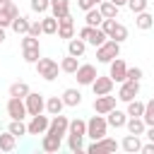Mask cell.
Here are the masks:
<instances>
[{
    "label": "cell",
    "instance_id": "6da1fadb",
    "mask_svg": "<svg viewBox=\"0 0 154 154\" xmlns=\"http://www.w3.org/2000/svg\"><path fill=\"white\" fill-rule=\"evenodd\" d=\"M36 75L41 77V79H46V82H53L55 77H58V72H60V63L58 60H53V58H38L36 63Z\"/></svg>",
    "mask_w": 154,
    "mask_h": 154
},
{
    "label": "cell",
    "instance_id": "7a4b0ae2",
    "mask_svg": "<svg viewBox=\"0 0 154 154\" xmlns=\"http://www.w3.org/2000/svg\"><path fill=\"white\" fill-rule=\"evenodd\" d=\"M106 130H108V123H106V116L96 113L87 120V135L84 137H91V140H101L106 137Z\"/></svg>",
    "mask_w": 154,
    "mask_h": 154
},
{
    "label": "cell",
    "instance_id": "3957f363",
    "mask_svg": "<svg viewBox=\"0 0 154 154\" xmlns=\"http://www.w3.org/2000/svg\"><path fill=\"white\" fill-rule=\"evenodd\" d=\"M118 55H120V43L113 38H106L101 46H96V60L99 63H111Z\"/></svg>",
    "mask_w": 154,
    "mask_h": 154
},
{
    "label": "cell",
    "instance_id": "277c9868",
    "mask_svg": "<svg viewBox=\"0 0 154 154\" xmlns=\"http://www.w3.org/2000/svg\"><path fill=\"white\" fill-rule=\"evenodd\" d=\"M96 67L91 65V63H79V67L75 70V79H77V84L79 87H91V82L96 79Z\"/></svg>",
    "mask_w": 154,
    "mask_h": 154
},
{
    "label": "cell",
    "instance_id": "5b68a950",
    "mask_svg": "<svg viewBox=\"0 0 154 154\" xmlns=\"http://www.w3.org/2000/svg\"><path fill=\"white\" fill-rule=\"evenodd\" d=\"M77 36H79V38H84V41H87L89 46H94V48H96V46H101V43L108 38V36L101 31V26H87V24H84V29H79V34H77Z\"/></svg>",
    "mask_w": 154,
    "mask_h": 154
},
{
    "label": "cell",
    "instance_id": "8992f818",
    "mask_svg": "<svg viewBox=\"0 0 154 154\" xmlns=\"http://www.w3.org/2000/svg\"><path fill=\"white\" fill-rule=\"evenodd\" d=\"M24 106H26V113H29V116H38V113L46 111V99H43V94H38V91H29V94L24 96Z\"/></svg>",
    "mask_w": 154,
    "mask_h": 154
},
{
    "label": "cell",
    "instance_id": "52a82bcc",
    "mask_svg": "<svg viewBox=\"0 0 154 154\" xmlns=\"http://www.w3.org/2000/svg\"><path fill=\"white\" fill-rule=\"evenodd\" d=\"M137 94H140V82H135V79H125V82H120V89H118V101H123V103H128V101H132V99H137Z\"/></svg>",
    "mask_w": 154,
    "mask_h": 154
},
{
    "label": "cell",
    "instance_id": "ba28073f",
    "mask_svg": "<svg viewBox=\"0 0 154 154\" xmlns=\"http://www.w3.org/2000/svg\"><path fill=\"white\" fill-rule=\"evenodd\" d=\"M67 125H70V118L63 116V113H58V116H51V123H48V130L46 132H51V135H55V137L63 140L67 135Z\"/></svg>",
    "mask_w": 154,
    "mask_h": 154
},
{
    "label": "cell",
    "instance_id": "9c48e42d",
    "mask_svg": "<svg viewBox=\"0 0 154 154\" xmlns=\"http://www.w3.org/2000/svg\"><path fill=\"white\" fill-rule=\"evenodd\" d=\"M7 116L12 120H24L29 113H26V106H24V99L19 96H10L7 99Z\"/></svg>",
    "mask_w": 154,
    "mask_h": 154
},
{
    "label": "cell",
    "instance_id": "30bf717a",
    "mask_svg": "<svg viewBox=\"0 0 154 154\" xmlns=\"http://www.w3.org/2000/svg\"><path fill=\"white\" fill-rule=\"evenodd\" d=\"M120 147V142H116V140H111V137H101V140H94L89 147H87V152L89 154H106V152H116Z\"/></svg>",
    "mask_w": 154,
    "mask_h": 154
},
{
    "label": "cell",
    "instance_id": "8fae6325",
    "mask_svg": "<svg viewBox=\"0 0 154 154\" xmlns=\"http://www.w3.org/2000/svg\"><path fill=\"white\" fill-rule=\"evenodd\" d=\"M111 67H108V77L113 79V82H125V75H128V65H125V60L118 55V58H113L111 63H108Z\"/></svg>",
    "mask_w": 154,
    "mask_h": 154
},
{
    "label": "cell",
    "instance_id": "7c38bea8",
    "mask_svg": "<svg viewBox=\"0 0 154 154\" xmlns=\"http://www.w3.org/2000/svg\"><path fill=\"white\" fill-rule=\"evenodd\" d=\"M48 123H51V118L43 116V113L31 116V120L26 123V135H43V132L48 130Z\"/></svg>",
    "mask_w": 154,
    "mask_h": 154
},
{
    "label": "cell",
    "instance_id": "4fadbf2b",
    "mask_svg": "<svg viewBox=\"0 0 154 154\" xmlns=\"http://www.w3.org/2000/svg\"><path fill=\"white\" fill-rule=\"evenodd\" d=\"M14 17H19V7L14 5V0H12V2L0 5V26H2V29H7V26L12 24V19H14Z\"/></svg>",
    "mask_w": 154,
    "mask_h": 154
},
{
    "label": "cell",
    "instance_id": "5bb4252c",
    "mask_svg": "<svg viewBox=\"0 0 154 154\" xmlns=\"http://www.w3.org/2000/svg\"><path fill=\"white\" fill-rule=\"evenodd\" d=\"M72 36H75V19H72V14H65L58 19V38L70 41Z\"/></svg>",
    "mask_w": 154,
    "mask_h": 154
},
{
    "label": "cell",
    "instance_id": "9a60e30c",
    "mask_svg": "<svg viewBox=\"0 0 154 154\" xmlns=\"http://www.w3.org/2000/svg\"><path fill=\"white\" fill-rule=\"evenodd\" d=\"M113 79L108 75H96V79L91 82V89H94V96H101V94H111L113 91Z\"/></svg>",
    "mask_w": 154,
    "mask_h": 154
},
{
    "label": "cell",
    "instance_id": "2e32d148",
    "mask_svg": "<svg viewBox=\"0 0 154 154\" xmlns=\"http://www.w3.org/2000/svg\"><path fill=\"white\" fill-rule=\"evenodd\" d=\"M113 108H116V96H111V94H101V96L94 99V111H96V113L106 116V113L113 111Z\"/></svg>",
    "mask_w": 154,
    "mask_h": 154
},
{
    "label": "cell",
    "instance_id": "e0dca14e",
    "mask_svg": "<svg viewBox=\"0 0 154 154\" xmlns=\"http://www.w3.org/2000/svg\"><path fill=\"white\" fill-rule=\"evenodd\" d=\"M125 120H128V113L125 111H118V108H113V111H108L106 113V123H108V128H125Z\"/></svg>",
    "mask_w": 154,
    "mask_h": 154
},
{
    "label": "cell",
    "instance_id": "ac0fdd59",
    "mask_svg": "<svg viewBox=\"0 0 154 154\" xmlns=\"http://www.w3.org/2000/svg\"><path fill=\"white\" fill-rule=\"evenodd\" d=\"M125 130H128L130 135H144L147 123H144L140 116H128V120H125Z\"/></svg>",
    "mask_w": 154,
    "mask_h": 154
},
{
    "label": "cell",
    "instance_id": "d6986e66",
    "mask_svg": "<svg viewBox=\"0 0 154 154\" xmlns=\"http://www.w3.org/2000/svg\"><path fill=\"white\" fill-rule=\"evenodd\" d=\"M41 149L48 152V154H55V152L60 149V137H55V135H51V132H43V135H41Z\"/></svg>",
    "mask_w": 154,
    "mask_h": 154
},
{
    "label": "cell",
    "instance_id": "ffe728a7",
    "mask_svg": "<svg viewBox=\"0 0 154 154\" xmlns=\"http://www.w3.org/2000/svg\"><path fill=\"white\" fill-rule=\"evenodd\" d=\"M120 149L123 152H128V154H135V152H140L142 149V142H140V135H125L123 137V142H120Z\"/></svg>",
    "mask_w": 154,
    "mask_h": 154
},
{
    "label": "cell",
    "instance_id": "44dd1931",
    "mask_svg": "<svg viewBox=\"0 0 154 154\" xmlns=\"http://www.w3.org/2000/svg\"><path fill=\"white\" fill-rule=\"evenodd\" d=\"M84 51H87V41H84V38H79V36L75 38V36H72V38L67 41V53H70V55L82 58V55H84Z\"/></svg>",
    "mask_w": 154,
    "mask_h": 154
},
{
    "label": "cell",
    "instance_id": "7402d4cb",
    "mask_svg": "<svg viewBox=\"0 0 154 154\" xmlns=\"http://www.w3.org/2000/svg\"><path fill=\"white\" fill-rule=\"evenodd\" d=\"M63 103L65 106H70V108H75V106H79L82 103V94H79V89H72V87H67L65 91H63Z\"/></svg>",
    "mask_w": 154,
    "mask_h": 154
},
{
    "label": "cell",
    "instance_id": "603a6c76",
    "mask_svg": "<svg viewBox=\"0 0 154 154\" xmlns=\"http://www.w3.org/2000/svg\"><path fill=\"white\" fill-rule=\"evenodd\" d=\"M29 24H31V19H29V17H24V14H19V17H14V19H12L10 29H12L14 34L24 36V34H29Z\"/></svg>",
    "mask_w": 154,
    "mask_h": 154
},
{
    "label": "cell",
    "instance_id": "cb8c5ba5",
    "mask_svg": "<svg viewBox=\"0 0 154 154\" xmlns=\"http://www.w3.org/2000/svg\"><path fill=\"white\" fill-rule=\"evenodd\" d=\"M51 14L55 19L70 14V0H51Z\"/></svg>",
    "mask_w": 154,
    "mask_h": 154
},
{
    "label": "cell",
    "instance_id": "d4e9b609",
    "mask_svg": "<svg viewBox=\"0 0 154 154\" xmlns=\"http://www.w3.org/2000/svg\"><path fill=\"white\" fill-rule=\"evenodd\" d=\"M135 26L142 29V31H147V29L154 26V17H152L147 10H144V12H137V14H135Z\"/></svg>",
    "mask_w": 154,
    "mask_h": 154
},
{
    "label": "cell",
    "instance_id": "484cf974",
    "mask_svg": "<svg viewBox=\"0 0 154 154\" xmlns=\"http://www.w3.org/2000/svg\"><path fill=\"white\" fill-rule=\"evenodd\" d=\"M77 67H79V58H75V55H70V53L60 60V72H65V75H75Z\"/></svg>",
    "mask_w": 154,
    "mask_h": 154
},
{
    "label": "cell",
    "instance_id": "4316f807",
    "mask_svg": "<svg viewBox=\"0 0 154 154\" xmlns=\"http://www.w3.org/2000/svg\"><path fill=\"white\" fill-rule=\"evenodd\" d=\"M96 7H99V12L103 14V19H116V17H118V10H120V7H116L111 0H103V2H99Z\"/></svg>",
    "mask_w": 154,
    "mask_h": 154
},
{
    "label": "cell",
    "instance_id": "83f0119b",
    "mask_svg": "<svg viewBox=\"0 0 154 154\" xmlns=\"http://www.w3.org/2000/svg\"><path fill=\"white\" fill-rule=\"evenodd\" d=\"M63 108H65V103H63L60 96L46 99V113H48V116H58V113H63Z\"/></svg>",
    "mask_w": 154,
    "mask_h": 154
},
{
    "label": "cell",
    "instance_id": "f1b7e54d",
    "mask_svg": "<svg viewBox=\"0 0 154 154\" xmlns=\"http://www.w3.org/2000/svg\"><path fill=\"white\" fill-rule=\"evenodd\" d=\"M17 147V137L7 130V132H0V152H14Z\"/></svg>",
    "mask_w": 154,
    "mask_h": 154
},
{
    "label": "cell",
    "instance_id": "f546056e",
    "mask_svg": "<svg viewBox=\"0 0 154 154\" xmlns=\"http://www.w3.org/2000/svg\"><path fill=\"white\" fill-rule=\"evenodd\" d=\"M84 22H87V26H101L103 14L99 12V7H91V10H87V12H84Z\"/></svg>",
    "mask_w": 154,
    "mask_h": 154
},
{
    "label": "cell",
    "instance_id": "4dcf8cb0",
    "mask_svg": "<svg viewBox=\"0 0 154 154\" xmlns=\"http://www.w3.org/2000/svg\"><path fill=\"white\" fill-rule=\"evenodd\" d=\"M22 58H24V63L34 65L41 58V46H26V48H22Z\"/></svg>",
    "mask_w": 154,
    "mask_h": 154
},
{
    "label": "cell",
    "instance_id": "1f68e13d",
    "mask_svg": "<svg viewBox=\"0 0 154 154\" xmlns=\"http://www.w3.org/2000/svg\"><path fill=\"white\" fill-rule=\"evenodd\" d=\"M41 31H43V34H48V36L58 34V19H55L53 14L43 17V19H41Z\"/></svg>",
    "mask_w": 154,
    "mask_h": 154
},
{
    "label": "cell",
    "instance_id": "d6a6232c",
    "mask_svg": "<svg viewBox=\"0 0 154 154\" xmlns=\"http://www.w3.org/2000/svg\"><path fill=\"white\" fill-rule=\"evenodd\" d=\"M108 38H113V41L123 43V41L128 38V26H125V24H120V22H116V24H113V29H111V34H108Z\"/></svg>",
    "mask_w": 154,
    "mask_h": 154
},
{
    "label": "cell",
    "instance_id": "836d02e7",
    "mask_svg": "<svg viewBox=\"0 0 154 154\" xmlns=\"http://www.w3.org/2000/svg\"><path fill=\"white\" fill-rule=\"evenodd\" d=\"M67 132H72V135H87V120H82V118H72L70 120V125H67Z\"/></svg>",
    "mask_w": 154,
    "mask_h": 154
},
{
    "label": "cell",
    "instance_id": "e575fe53",
    "mask_svg": "<svg viewBox=\"0 0 154 154\" xmlns=\"http://www.w3.org/2000/svg\"><path fill=\"white\" fill-rule=\"evenodd\" d=\"M29 91H31V89H29L26 82H14V84H10V96H19V99H24Z\"/></svg>",
    "mask_w": 154,
    "mask_h": 154
},
{
    "label": "cell",
    "instance_id": "d590c367",
    "mask_svg": "<svg viewBox=\"0 0 154 154\" xmlns=\"http://www.w3.org/2000/svg\"><path fill=\"white\" fill-rule=\"evenodd\" d=\"M67 149L75 152V154H79V152L84 149V144H82V135H72V132H67Z\"/></svg>",
    "mask_w": 154,
    "mask_h": 154
},
{
    "label": "cell",
    "instance_id": "8d00e7d4",
    "mask_svg": "<svg viewBox=\"0 0 154 154\" xmlns=\"http://www.w3.org/2000/svg\"><path fill=\"white\" fill-rule=\"evenodd\" d=\"M125 113H128V116H140V118H142V113H144V101H137V99L128 101Z\"/></svg>",
    "mask_w": 154,
    "mask_h": 154
},
{
    "label": "cell",
    "instance_id": "74e56055",
    "mask_svg": "<svg viewBox=\"0 0 154 154\" xmlns=\"http://www.w3.org/2000/svg\"><path fill=\"white\" fill-rule=\"evenodd\" d=\"M7 130H10L14 137H22V135H26V123H24V120H12V123L7 125Z\"/></svg>",
    "mask_w": 154,
    "mask_h": 154
},
{
    "label": "cell",
    "instance_id": "f35d334b",
    "mask_svg": "<svg viewBox=\"0 0 154 154\" xmlns=\"http://www.w3.org/2000/svg\"><path fill=\"white\" fill-rule=\"evenodd\" d=\"M29 7H31V12L43 14V12H48V10H51V0H31V2H29Z\"/></svg>",
    "mask_w": 154,
    "mask_h": 154
},
{
    "label": "cell",
    "instance_id": "ab89813d",
    "mask_svg": "<svg viewBox=\"0 0 154 154\" xmlns=\"http://www.w3.org/2000/svg\"><path fill=\"white\" fill-rule=\"evenodd\" d=\"M142 120L147 125H154V99H149L144 103V113H142Z\"/></svg>",
    "mask_w": 154,
    "mask_h": 154
},
{
    "label": "cell",
    "instance_id": "60d3db41",
    "mask_svg": "<svg viewBox=\"0 0 154 154\" xmlns=\"http://www.w3.org/2000/svg\"><path fill=\"white\" fill-rule=\"evenodd\" d=\"M147 5H149V0H128V7H130V12H132V14L144 12V10H147Z\"/></svg>",
    "mask_w": 154,
    "mask_h": 154
},
{
    "label": "cell",
    "instance_id": "b9f144b4",
    "mask_svg": "<svg viewBox=\"0 0 154 154\" xmlns=\"http://www.w3.org/2000/svg\"><path fill=\"white\" fill-rule=\"evenodd\" d=\"M142 77H144L142 67H128V75H125V79H135V82H140Z\"/></svg>",
    "mask_w": 154,
    "mask_h": 154
},
{
    "label": "cell",
    "instance_id": "7bdbcfd3",
    "mask_svg": "<svg viewBox=\"0 0 154 154\" xmlns=\"http://www.w3.org/2000/svg\"><path fill=\"white\" fill-rule=\"evenodd\" d=\"M29 34H31V36H36V38L43 34V31H41V19H34V22L29 24Z\"/></svg>",
    "mask_w": 154,
    "mask_h": 154
},
{
    "label": "cell",
    "instance_id": "ee69618b",
    "mask_svg": "<svg viewBox=\"0 0 154 154\" xmlns=\"http://www.w3.org/2000/svg\"><path fill=\"white\" fill-rule=\"evenodd\" d=\"M77 7L87 12V10H91V7H96V5H94V0H77Z\"/></svg>",
    "mask_w": 154,
    "mask_h": 154
},
{
    "label": "cell",
    "instance_id": "f6af8a7d",
    "mask_svg": "<svg viewBox=\"0 0 154 154\" xmlns=\"http://www.w3.org/2000/svg\"><path fill=\"white\" fill-rule=\"evenodd\" d=\"M142 154H154V142H147V144H142V149H140Z\"/></svg>",
    "mask_w": 154,
    "mask_h": 154
},
{
    "label": "cell",
    "instance_id": "bcb514c9",
    "mask_svg": "<svg viewBox=\"0 0 154 154\" xmlns=\"http://www.w3.org/2000/svg\"><path fill=\"white\" fill-rule=\"evenodd\" d=\"M144 135H147V140H149V142H154V125H147Z\"/></svg>",
    "mask_w": 154,
    "mask_h": 154
},
{
    "label": "cell",
    "instance_id": "7dc6e473",
    "mask_svg": "<svg viewBox=\"0 0 154 154\" xmlns=\"http://www.w3.org/2000/svg\"><path fill=\"white\" fill-rule=\"evenodd\" d=\"M111 2H113L116 7H125V5H128V0H111Z\"/></svg>",
    "mask_w": 154,
    "mask_h": 154
},
{
    "label": "cell",
    "instance_id": "c3c4849f",
    "mask_svg": "<svg viewBox=\"0 0 154 154\" xmlns=\"http://www.w3.org/2000/svg\"><path fill=\"white\" fill-rule=\"evenodd\" d=\"M2 43H5V29L0 26V46H2Z\"/></svg>",
    "mask_w": 154,
    "mask_h": 154
},
{
    "label": "cell",
    "instance_id": "681fc988",
    "mask_svg": "<svg viewBox=\"0 0 154 154\" xmlns=\"http://www.w3.org/2000/svg\"><path fill=\"white\" fill-rule=\"evenodd\" d=\"M5 2H12V0H0V5H5Z\"/></svg>",
    "mask_w": 154,
    "mask_h": 154
},
{
    "label": "cell",
    "instance_id": "f907efd6",
    "mask_svg": "<svg viewBox=\"0 0 154 154\" xmlns=\"http://www.w3.org/2000/svg\"><path fill=\"white\" fill-rule=\"evenodd\" d=\"M99 2H103V0H94V5H99Z\"/></svg>",
    "mask_w": 154,
    "mask_h": 154
},
{
    "label": "cell",
    "instance_id": "816d5d0a",
    "mask_svg": "<svg viewBox=\"0 0 154 154\" xmlns=\"http://www.w3.org/2000/svg\"><path fill=\"white\" fill-rule=\"evenodd\" d=\"M0 132H2V125H0Z\"/></svg>",
    "mask_w": 154,
    "mask_h": 154
}]
</instances>
